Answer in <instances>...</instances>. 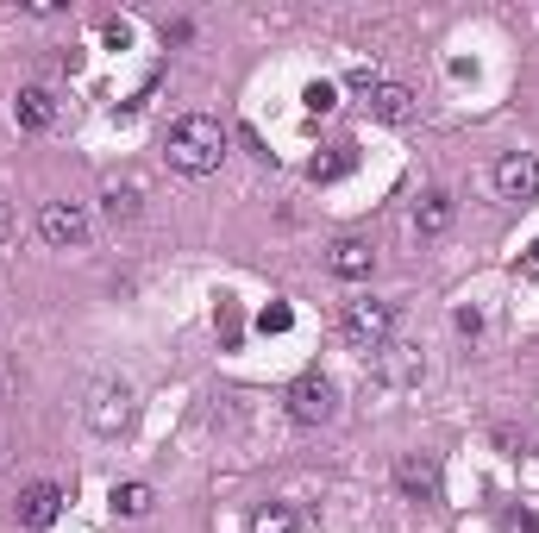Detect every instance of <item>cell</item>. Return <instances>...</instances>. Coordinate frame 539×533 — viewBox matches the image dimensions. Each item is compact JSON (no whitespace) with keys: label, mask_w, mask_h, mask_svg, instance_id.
<instances>
[{"label":"cell","mask_w":539,"mask_h":533,"mask_svg":"<svg viewBox=\"0 0 539 533\" xmlns=\"http://www.w3.org/2000/svg\"><path fill=\"white\" fill-rule=\"evenodd\" d=\"M364 107H370V120H383V126H408L414 120V95H408L402 82H383Z\"/></svg>","instance_id":"cell-14"},{"label":"cell","mask_w":539,"mask_h":533,"mask_svg":"<svg viewBox=\"0 0 539 533\" xmlns=\"http://www.w3.org/2000/svg\"><path fill=\"white\" fill-rule=\"evenodd\" d=\"M389 333H395V308L389 301H370V295H358V301H345V314H339V339L351 345V352H377V345H389Z\"/></svg>","instance_id":"cell-3"},{"label":"cell","mask_w":539,"mask_h":533,"mask_svg":"<svg viewBox=\"0 0 539 533\" xmlns=\"http://www.w3.org/2000/svg\"><path fill=\"white\" fill-rule=\"evenodd\" d=\"M301 107H308L314 120H326V113L339 107V82H326V76H320V82H308V88H301Z\"/></svg>","instance_id":"cell-19"},{"label":"cell","mask_w":539,"mask_h":533,"mask_svg":"<svg viewBox=\"0 0 539 533\" xmlns=\"http://www.w3.org/2000/svg\"><path fill=\"white\" fill-rule=\"evenodd\" d=\"M214 333H220L226 352H239V339H245V314H239V301H232V295L214 301Z\"/></svg>","instance_id":"cell-17"},{"label":"cell","mask_w":539,"mask_h":533,"mask_svg":"<svg viewBox=\"0 0 539 533\" xmlns=\"http://www.w3.org/2000/svg\"><path fill=\"white\" fill-rule=\"evenodd\" d=\"M13 233H19V220H13V201L0 195V245H13Z\"/></svg>","instance_id":"cell-24"},{"label":"cell","mask_w":539,"mask_h":533,"mask_svg":"<svg viewBox=\"0 0 539 533\" xmlns=\"http://www.w3.org/2000/svg\"><path fill=\"white\" fill-rule=\"evenodd\" d=\"M295 527H301V521H295L289 502H264V508L245 521V533H295Z\"/></svg>","instance_id":"cell-18"},{"label":"cell","mask_w":539,"mask_h":533,"mask_svg":"<svg viewBox=\"0 0 539 533\" xmlns=\"http://www.w3.org/2000/svg\"><path fill=\"white\" fill-rule=\"evenodd\" d=\"M452 320H458V333H471V339H477V333H483V314H477V308H458V314H452Z\"/></svg>","instance_id":"cell-25"},{"label":"cell","mask_w":539,"mask_h":533,"mask_svg":"<svg viewBox=\"0 0 539 533\" xmlns=\"http://www.w3.org/2000/svg\"><path fill=\"white\" fill-rule=\"evenodd\" d=\"M496 195L502 201H533L539 195V157L533 151H508L496 164Z\"/></svg>","instance_id":"cell-9"},{"label":"cell","mask_w":539,"mask_h":533,"mask_svg":"<svg viewBox=\"0 0 539 533\" xmlns=\"http://www.w3.org/2000/svg\"><path fill=\"white\" fill-rule=\"evenodd\" d=\"M226 157V126L214 113H182V120L163 132V164L176 176H214Z\"/></svg>","instance_id":"cell-1"},{"label":"cell","mask_w":539,"mask_h":533,"mask_svg":"<svg viewBox=\"0 0 539 533\" xmlns=\"http://www.w3.org/2000/svg\"><path fill=\"white\" fill-rule=\"evenodd\" d=\"M502 533H539V521L527 508H502Z\"/></svg>","instance_id":"cell-23"},{"label":"cell","mask_w":539,"mask_h":533,"mask_svg":"<svg viewBox=\"0 0 539 533\" xmlns=\"http://www.w3.org/2000/svg\"><path fill=\"white\" fill-rule=\"evenodd\" d=\"M370 377H377L383 389H414L420 377H427V358H420L414 339H389L370 352Z\"/></svg>","instance_id":"cell-6"},{"label":"cell","mask_w":539,"mask_h":533,"mask_svg":"<svg viewBox=\"0 0 539 533\" xmlns=\"http://www.w3.org/2000/svg\"><path fill=\"white\" fill-rule=\"evenodd\" d=\"M132 383H120V377H101L95 389H88V427H95L101 439H120L126 427H132Z\"/></svg>","instance_id":"cell-4"},{"label":"cell","mask_w":539,"mask_h":533,"mask_svg":"<svg viewBox=\"0 0 539 533\" xmlns=\"http://www.w3.org/2000/svg\"><path fill=\"white\" fill-rule=\"evenodd\" d=\"M63 120V101H57V88H44V82H26L13 95V126L19 132H51Z\"/></svg>","instance_id":"cell-7"},{"label":"cell","mask_w":539,"mask_h":533,"mask_svg":"<svg viewBox=\"0 0 539 533\" xmlns=\"http://www.w3.org/2000/svg\"><path fill=\"white\" fill-rule=\"evenodd\" d=\"M351 164H358V151H351V145H326V151L308 157V182H339Z\"/></svg>","instance_id":"cell-15"},{"label":"cell","mask_w":539,"mask_h":533,"mask_svg":"<svg viewBox=\"0 0 539 533\" xmlns=\"http://www.w3.org/2000/svg\"><path fill=\"white\" fill-rule=\"evenodd\" d=\"M283 408H289V421H295V427H326V421L339 414V383L314 364V370H301V377L289 383Z\"/></svg>","instance_id":"cell-2"},{"label":"cell","mask_w":539,"mask_h":533,"mask_svg":"<svg viewBox=\"0 0 539 533\" xmlns=\"http://www.w3.org/2000/svg\"><path fill=\"white\" fill-rule=\"evenodd\" d=\"M101 44L107 51H132V19H101Z\"/></svg>","instance_id":"cell-21"},{"label":"cell","mask_w":539,"mask_h":533,"mask_svg":"<svg viewBox=\"0 0 539 533\" xmlns=\"http://www.w3.org/2000/svg\"><path fill=\"white\" fill-rule=\"evenodd\" d=\"M445 226H452V195H445V189H427V195L408 207V233L414 239H439Z\"/></svg>","instance_id":"cell-12"},{"label":"cell","mask_w":539,"mask_h":533,"mask_svg":"<svg viewBox=\"0 0 539 533\" xmlns=\"http://www.w3.org/2000/svg\"><path fill=\"white\" fill-rule=\"evenodd\" d=\"M57 515H63V490L57 483H32V490H19V502H13V521L26 533H44Z\"/></svg>","instance_id":"cell-10"},{"label":"cell","mask_w":539,"mask_h":533,"mask_svg":"<svg viewBox=\"0 0 539 533\" xmlns=\"http://www.w3.org/2000/svg\"><path fill=\"white\" fill-rule=\"evenodd\" d=\"M138 207H145V182L138 176H113L107 189H101V214L120 226V220H138Z\"/></svg>","instance_id":"cell-13"},{"label":"cell","mask_w":539,"mask_h":533,"mask_svg":"<svg viewBox=\"0 0 539 533\" xmlns=\"http://www.w3.org/2000/svg\"><path fill=\"white\" fill-rule=\"evenodd\" d=\"M151 483H113V515H126V521H145L151 515Z\"/></svg>","instance_id":"cell-16"},{"label":"cell","mask_w":539,"mask_h":533,"mask_svg":"<svg viewBox=\"0 0 539 533\" xmlns=\"http://www.w3.org/2000/svg\"><path fill=\"white\" fill-rule=\"evenodd\" d=\"M326 270L345 276V283H364V276L377 270V245L370 239H339L333 251H326Z\"/></svg>","instance_id":"cell-11"},{"label":"cell","mask_w":539,"mask_h":533,"mask_svg":"<svg viewBox=\"0 0 539 533\" xmlns=\"http://www.w3.org/2000/svg\"><path fill=\"white\" fill-rule=\"evenodd\" d=\"M527 270H539V239H533V258H527Z\"/></svg>","instance_id":"cell-26"},{"label":"cell","mask_w":539,"mask_h":533,"mask_svg":"<svg viewBox=\"0 0 539 533\" xmlns=\"http://www.w3.org/2000/svg\"><path fill=\"white\" fill-rule=\"evenodd\" d=\"M38 233H44V245H57V251H82L88 233H95V220H88L82 201H44L38 207Z\"/></svg>","instance_id":"cell-5"},{"label":"cell","mask_w":539,"mask_h":533,"mask_svg":"<svg viewBox=\"0 0 539 533\" xmlns=\"http://www.w3.org/2000/svg\"><path fill=\"white\" fill-rule=\"evenodd\" d=\"M395 490H402V502H439V458L402 452L395 458Z\"/></svg>","instance_id":"cell-8"},{"label":"cell","mask_w":539,"mask_h":533,"mask_svg":"<svg viewBox=\"0 0 539 533\" xmlns=\"http://www.w3.org/2000/svg\"><path fill=\"white\" fill-rule=\"evenodd\" d=\"M345 82H351V95H364V101H370V95H377V88H383V76H377V63H358V69H351Z\"/></svg>","instance_id":"cell-22"},{"label":"cell","mask_w":539,"mask_h":533,"mask_svg":"<svg viewBox=\"0 0 539 533\" xmlns=\"http://www.w3.org/2000/svg\"><path fill=\"white\" fill-rule=\"evenodd\" d=\"M289 327H295V308H289V301H270V308L257 314V333H289Z\"/></svg>","instance_id":"cell-20"}]
</instances>
